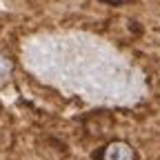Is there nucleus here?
<instances>
[{"label": "nucleus", "instance_id": "f257e3e1", "mask_svg": "<svg viewBox=\"0 0 160 160\" xmlns=\"http://www.w3.org/2000/svg\"><path fill=\"white\" fill-rule=\"evenodd\" d=\"M91 160H140V153L129 140L111 138L91 151Z\"/></svg>", "mask_w": 160, "mask_h": 160}, {"label": "nucleus", "instance_id": "f03ea898", "mask_svg": "<svg viewBox=\"0 0 160 160\" xmlns=\"http://www.w3.org/2000/svg\"><path fill=\"white\" fill-rule=\"evenodd\" d=\"M102 5H109V7H122V5H129L133 0H100Z\"/></svg>", "mask_w": 160, "mask_h": 160}]
</instances>
